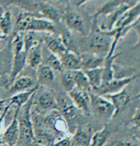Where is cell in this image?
I'll return each instance as SVG.
<instances>
[{
  "instance_id": "6da1fadb",
  "label": "cell",
  "mask_w": 140,
  "mask_h": 146,
  "mask_svg": "<svg viewBox=\"0 0 140 146\" xmlns=\"http://www.w3.org/2000/svg\"><path fill=\"white\" fill-rule=\"evenodd\" d=\"M35 94L31 96L30 100L19 110L17 119L19 122V138L17 146H32L35 142L31 112Z\"/></svg>"
},
{
  "instance_id": "7a4b0ae2",
  "label": "cell",
  "mask_w": 140,
  "mask_h": 146,
  "mask_svg": "<svg viewBox=\"0 0 140 146\" xmlns=\"http://www.w3.org/2000/svg\"><path fill=\"white\" fill-rule=\"evenodd\" d=\"M115 34V29L102 30L98 25L97 19H92V28L87 36V43L91 49L97 52H105L107 55Z\"/></svg>"
},
{
  "instance_id": "3957f363",
  "label": "cell",
  "mask_w": 140,
  "mask_h": 146,
  "mask_svg": "<svg viewBox=\"0 0 140 146\" xmlns=\"http://www.w3.org/2000/svg\"><path fill=\"white\" fill-rule=\"evenodd\" d=\"M13 44L14 56L9 79L10 84H12L15 81L17 76L23 70L26 64V59H27V53L24 47L23 36L21 33H16Z\"/></svg>"
},
{
  "instance_id": "277c9868",
  "label": "cell",
  "mask_w": 140,
  "mask_h": 146,
  "mask_svg": "<svg viewBox=\"0 0 140 146\" xmlns=\"http://www.w3.org/2000/svg\"><path fill=\"white\" fill-rule=\"evenodd\" d=\"M57 110L66 121L69 132L73 134L77 127V109L75 107L69 95H59V98H57Z\"/></svg>"
},
{
  "instance_id": "5b68a950",
  "label": "cell",
  "mask_w": 140,
  "mask_h": 146,
  "mask_svg": "<svg viewBox=\"0 0 140 146\" xmlns=\"http://www.w3.org/2000/svg\"><path fill=\"white\" fill-rule=\"evenodd\" d=\"M43 122L47 128L59 139L65 137L69 132L66 121L58 110H53L49 112L46 116L43 117Z\"/></svg>"
},
{
  "instance_id": "8992f818",
  "label": "cell",
  "mask_w": 140,
  "mask_h": 146,
  "mask_svg": "<svg viewBox=\"0 0 140 146\" xmlns=\"http://www.w3.org/2000/svg\"><path fill=\"white\" fill-rule=\"evenodd\" d=\"M90 96L91 110L98 116L105 119H109L114 117L115 109L109 100L94 93L90 94Z\"/></svg>"
},
{
  "instance_id": "52a82bcc",
  "label": "cell",
  "mask_w": 140,
  "mask_h": 146,
  "mask_svg": "<svg viewBox=\"0 0 140 146\" xmlns=\"http://www.w3.org/2000/svg\"><path fill=\"white\" fill-rule=\"evenodd\" d=\"M136 78H137V74L122 79H113L109 82L103 83L99 89L94 91L93 93L101 96L118 93Z\"/></svg>"
},
{
  "instance_id": "ba28073f",
  "label": "cell",
  "mask_w": 140,
  "mask_h": 146,
  "mask_svg": "<svg viewBox=\"0 0 140 146\" xmlns=\"http://www.w3.org/2000/svg\"><path fill=\"white\" fill-rule=\"evenodd\" d=\"M68 95L73 101L77 110H79L85 116H90L92 113L91 110V100L90 93L82 91L75 88Z\"/></svg>"
},
{
  "instance_id": "9c48e42d",
  "label": "cell",
  "mask_w": 140,
  "mask_h": 146,
  "mask_svg": "<svg viewBox=\"0 0 140 146\" xmlns=\"http://www.w3.org/2000/svg\"><path fill=\"white\" fill-rule=\"evenodd\" d=\"M137 1H124V2L120 6L115 9L113 13L107 16V21L103 23L102 25H100V29L102 30H111L115 28L116 23L120 20L122 15L127 11L129 8L133 6L137 3Z\"/></svg>"
},
{
  "instance_id": "30bf717a",
  "label": "cell",
  "mask_w": 140,
  "mask_h": 146,
  "mask_svg": "<svg viewBox=\"0 0 140 146\" xmlns=\"http://www.w3.org/2000/svg\"><path fill=\"white\" fill-rule=\"evenodd\" d=\"M34 104H36V112H50L53 110H57V98L51 91H45L38 96L36 100L34 97Z\"/></svg>"
},
{
  "instance_id": "8fae6325",
  "label": "cell",
  "mask_w": 140,
  "mask_h": 146,
  "mask_svg": "<svg viewBox=\"0 0 140 146\" xmlns=\"http://www.w3.org/2000/svg\"><path fill=\"white\" fill-rule=\"evenodd\" d=\"M62 20L70 30L83 34L85 32L84 21L81 15L75 10H67L62 15Z\"/></svg>"
},
{
  "instance_id": "7c38bea8",
  "label": "cell",
  "mask_w": 140,
  "mask_h": 146,
  "mask_svg": "<svg viewBox=\"0 0 140 146\" xmlns=\"http://www.w3.org/2000/svg\"><path fill=\"white\" fill-rule=\"evenodd\" d=\"M19 108L16 109L15 115L10 124L5 130L3 135L2 141L8 146H17L19 138V122L17 119Z\"/></svg>"
},
{
  "instance_id": "4fadbf2b",
  "label": "cell",
  "mask_w": 140,
  "mask_h": 146,
  "mask_svg": "<svg viewBox=\"0 0 140 146\" xmlns=\"http://www.w3.org/2000/svg\"><path fill=\"white\" fill-rule=\"evenodd\" d=\"M27 32H43L48 34H55V24L43 18L40 14H38L31 19L28 26Z\"/></svg>"
},
{
  "instance_id": "5bb4252c",
  "label": "cell",
  "mask_w": 140,
  "mask_h": 146,
  "mask_svg": "<svg viewBox=\"0 0 140 146\" xmlns=\"http://www.w3.org/2000/svg\"><path fill=\"white\" fill-rule=\"evenodd\" d=\"M37 10L42 17L47 19L53 24L58 23L62 20V14L59 10L49 3H37Z\"/></svg>"
},
{
  "instance_id": "9a60e30c",
  "label": "cell",
  "mask_w": 140,
  "mask_h": 146,
  "mask_svg": "<svg viewBox=\"0 0 140 146\" xmlns=\"http://www.w3.org/2000/svg\"><path fill=\"white\" fill-rule=\"evenodd\" d=\"M42 42L46 45L49 51L58 57L67 51V48L63 44L60 36H56L55 34H48L44 36Z\"/></svg>"
},
{
  "instance_id": "2e32d148",
  "label": "cell",
  "mask_w": 140,
  "mask_h": 146,
  "mask_svg": "<svg viewBox=\"0 0 140 146\" xmlns=\"http://www.w3.org/2000/svg\"><path fill=\"white\" fill-rule=\"evenodd\" d=\"M93 133L91 128H83L77 126L73 136L71 137V146H89Z\"/></svg>"
},
{
  "instance_id": "e0dca14e",
  "label": "cell",
  "mask_w": 140,
  "mask_h": 146,
  "mask_svg": "<svg viewBox=\"0 0 140 146\" xmlns=\"http://www.w3.org/2000/svg\"><path fill=\"white\" fill-rule=\"evenodd\" d=\"M140 17V1L129 8L118 21L115 28L123 29L133 25Z\"/></svg>"
},
{
  "instance_id": "ac0fdd59",
  "label": "cell",
  "mask_w": 140,
  "mask_h": 146,
  "mask_svg": "<svg viewBox=\"0 0 140 146\" xmlns=\"http://www.w3.org/2000/svg\"><path fill=\"white\" fill-rule=\"evenodd\" d=\"M59 58L64 70H81V55L67 50Z\"/></svg>"
},
{
  "instance_id": "d6986e66",
  "label": "cell",
  "mask_w": 140,
  "mask_h": 146,
  "mask_svg": "<svg viewBox=\"0 0 140 146\" xmlns=\"http://www.w3.org/2000/svg\"><path fill=\"white\" fill-rule=\"evenodd\" d=\"M43 61V48L42 42L34 45L27 52L26 63L33 70H37L42 65Z\"/></svg>"
},
{
  "instance_id": "ffe728a7",
  "label": "cell",
  "mask_w": 140,
  "mask_h": 146,
  "mask_svg": "<svg viewBox=\"0 0 140 146\" xmlns=\"http://www.w3.org/2000/svg\"><path fill=\"white\" fill-rule=\"evenodd\" d=\"M104 96L110 100V102H111L113 107H114V117L124 110V109L128 105V103L130 102L131 99V96L129 95V94L127 93L125 89L122 90L118 93L106 95Z\"/></svg>"
},
{
  "instance_id": "44dd1931",
  "label": "cell",
  "mask_w": 140,
  "mask_h": 146,
  "mask_svg": "<svg viewBox=\"0 0 140 146\" xmlns=\"http://www.w3.org/2000/svg\"><path fill=\"white\" fill-rule=\"evenodd\" d=\"M37 85H35V81L32 78L28 76H23L15 79L9 88V94L12 95L17 94L30 90Z\"/></svg>"
},
{
  "instance_id": "7402d4cb",
  "label": "cell",
  "mask_w": 140,
  "mask_h": 146,
  "mask_svg": "<svg viewBox=\"0 0 140 146\" xmlns=\"http://www.w3.org/2000/svg\"><path fill=\"white\" fill-rule=\"evenodd\" d=\"M39 86H36L30 90H28L27 91L20 92L17 94L13 95L8 99L9 101V105L12 106L15 105L17 106V108L21 109L24 105H25L27 102L30 100L33 95L38 91L39 89Z\"/></svg>"
},
{
  "instance_id": "603a6c76",
  "label": "cell",
  "mask_w": 140,
  "mask_h": 146,
  "mask_svg": "<svg viewBox=\"0 0 140 146\" xmlns=\"http://www.w3.org/2000/svg\"><path fill=\"white\" fill-rule=\"evenodd\" d=\"M81 70H87L103 67L105 57L95 54H85L81 55Z\"/></svg>"
},
{
  "instance_id": "cb8c5ba5",
  "label": "cell",
  "mask_w": 140,
  "mask_h": 146,
  "mask_svg": "<svg viewBox=\"0 0 140 146\" xmlns=\"http://www.w3.org/2000/svg\"><path fill=\"white\" fill-rule=\"evenodd\" d=\"M83 71L88 79L92 91L99 89L103 83V67Z\"/></svg>"
},
{
  "instance_id": "d4e9b609",
  "label": "cell",
  "mask_w": 140,
  "mask_h": 146,
  "mask_svg": "<svg viewBox=\"0 0 140 146\" xmlns=\"http://www.w3.org/2000/svg\"><path fill=\"white\" fill-rule=\"evenodd\" d=\"M122 53L114 54L110 57H105L104 64L103 66V83L109 82L114 79V70H113V62Z\"/></svg>"
},
{
  "instance_id": "484cf974",
  "label": "cell",
  "mask_w": 140,
  "mask_h": 146,
  "mask_svg": "<svg viewBox=\"0 0 140 146\" xmlns=\"http://www.w3.org/2000/svg\"><path fill=\"white\" fill-rule=\"evenodd\" d=\"M54 70L46 65H41L37 70V83L38 86L49 84L55 79Z\"/></svg>"
},
{
  "instance_id": "4316f807",
  "label": "cell",
  "mask_w": 140,
  "mask_h": 146,
  "mask_svg": "<svg viewBox=\"0 0 140 146\" xmlns=\"http://www.w3.org/2000/svg\"><path fill=\"white\" fill-rule=\"evenodd\" d=\"M73 75H74L75 88L82 91L89 92V93L92 91V88H91L88 79L83 70H73Z\"/></svg>"
},
{
  "instance_id": "83f0119b",
  "label": "cell",
  "mask_w": 140,
  "mask_h": 146,
  "mask_svg": "<svg viewBox=\"0 0 140 146\" xmlns=\"http://www.w3.org/2000/svg\"><path fill=\"white\" fill-rule=\"evenodd\" d=\"M38 14L31 13V12H25L20 13L17 17L16 21V29L17 32H27L28 26L30 23L31 19Z\"/></svg>"
},
{
  "instance_id": "f1b7e54d",
  "label": "cell",
  "mask_w": 140,
  "mask_h": 146,
  "mask_svg": "<svg viewBox=\"0 0 140 146\" xmlns=\"http://www.w3.org/2000/svg\"><path fill=\"white\" fill-rule=\"evenodd\" d=\"M111 135V130L107 126H105L97 133H94L89 146H104Z\"/></svg>"
},
{
  "instance_id": "f546056e",
  "label": "cell",
  "mask_w": 140,
  "mask_h": 146,
  "mask_svg": "<svg viewBox=\"0 0 140 146\" xmlns=\"http://www.w3.org/2000/svg\"><path fill=\"white\" fill-rule=\"evenodd\" d=\"M124 1H109L105 3L103 6L99 8L96 13L93 15V18L98 19V18L101 16V15H109L111 13H113L114 10L116 9L118 7H119Z\"/></svg>"
},
{
  "instance_id": "4dcf8cb0",
  "label": "cell",
  "mask_w": 140,
  "mask_h": 146,
  "mask_svg": "<svg viewBox=\"0 0 140 146\" xmlns=\"http://www.w3.org/2000/svg\"><path fill=\"white\" fill-rule=\"evenodd\" d=\"M61 83L66 93H69L75 88L73 70H64L62 72Z\"/></svg>"
},
{
  "instance_id": "1f68e13d",
  "label": "cell",
  "mask_w": 140,
  "mask_h": 146,
  "mask_svg": "<svg viewBox=\"0 0 140 146\" xmlns=\"http://www.w3.org/2000/svg\"><path fill=\"white\" fill-rule=\"evenodd\" d=\"M13 29L11 14L9 11H6L0 18V31L2 35L6 36L10 34Z\"/></svg>"
},
{
  "instance_id": "d6a6232c",
  "label": "cell",
  "mask_w": 140,
  "mask_h": 146,
  "mask_svg": "<svg viewBox=\"0 0 140 146\" xmlns=\"http://www.w3.org/2000/svg\"><path fill=\"white\" fill-rule=\"evenodd\" d=\"M44 65H46L51 68L53 70L58 71L60 72H63L64 71V69L62 66V64L61 63V61L59 57L57 55L51 53V52L49 53L48 55H46L45 63Z\"/></svg>"
},
{
  "instance_id": "836d02e7",
  "label": "cell",
  "mask_w": 140,
  "mask_h": 146,
  "mask_svg": "<svg viewBox=\"0 0 140 146\" xmlns=\"http://www.w3.org/2000/svg\"><path fill=\"white\" fill-rule=\"evenodd\" d=\"M133 29H135V31L137 32V42L132 47V50H139L140 51V17L137 19V21L135 23Z\"/></svg>"
},
{
  "instance_id": "e575fe53",
  "label": "cell",
  "mask_w": 140,
  "mask_h": 146,
  "mask_svg": "<svg viewBox=\"0 0 140 146\" xmlns=\"http://www.w3.org/2000/svg\"><path fill=\"white\" fill-rule=\"evenodd\" d=\"M131 123L136 128H140V109H137L133 115Z\"/></svg>"
},
{
  "instance_id": "d590c367",
  "label": "cell",
  "mask_w": 140,
  "mask_h": 146,
  "mask_svg": "<svg viewBox=\"0 0 140 146\" xmlns=\"http://www.w3.org/2000/svg\"><path fill=\"white\" fill-rule=\"evenodd\" d=\"M53 146H71V137H65L59 139L58 141L53 143Z\"/></svg>"
},
{
  "instance_id": "8d00e7d4",
  "label": "cell",
  "mask_w": 140,
  "mask_h": 146,
  "mask_svg": "<svg viewBox=\"0 0 140 146\" xmlns=\"http://www.w3.org/2000/svg\"><path fill=\"white\" fill-rule=\"evenodd\" d=\"M114 146H137V144L134 141L128 139L120 140L115 144Z\"/></svg>"
},
{
  "instance_id": "74e56055",
  "label": "cell",
  "mask_w": 140,
  "mask_h": 146,
  "mask_svg": "<svg viewBox=\"0 0 140 146\" xmlns=\"http://www.w3.org/2000/svg\"><path fill=\"white\" fill-rule=\"evenodd\" d=\"M10 107H11V106H10L9 105H8V106H6V107H5V108H4V109H3L2 113H1V115H0V131H1V128H2L3 119H4L5 116H6L7 112L8 111V109H10Z\"/></svg>"
},
{
  "instance_id": "f35d334b",
  "label": "cell",
  "mask_w": 140,
  "mask_h": 146,
  "mask_svg": "<svg viewBox=\"0 0 140 146\" xmlns=\"http://www.w3.org/2000/svg\"><path fill=\"white\" fill-rule=\"evenodd\" d=\"M7 101V100H2V99L0 98V111H3L4 109V104L5 102Z\"/></svg>"
},
{
  "instance_id": "ab89813d",
  "label": "cell",
  "mask_w": 140,
  "mask_h": 146,
  "mask_svg": "<svg viewBox=\"0 0 140 146\" xmlns=\"http://www.w3.org/2000/svg\"><path fill=\"white\" fill-rule=\"evenodd\" d=\"M5 12H6V11L4 10V8H3V7L1 6V5H0V18H1V17L3 16V15L4 14Z\"/></svg>"
},
{
  "instance_id": "60d3db41",
  "label": "cell",
  "mask_w": 140,
  "mask_h": 146,
  "mask_svg": "<svg viewBox=\"0 0 140 146\" xmlns=\"http://www.w3.org/2000/svg\"><path fill=\"white\" fill-rule=\"evenodd\" d=\"M32 146H45V145H41V144H38V143H36V142H34Z\"/></svg>"
},
{
  "instance_id": "b9f144b4",
  "label": "cell",
  "mask_w": 140,
  "mask_h": 146,
  "mask_svg": "<svg viewBox=\"0 0 140 146\" xmlns=\"http://www.w3.org/2000/svg\"><path fill=\"white\" fill-rule=\"evenodd\" d=\"M134 98H140V93L138 94L137 96H135Z\"/></svg>"
},
{
  "instance_id": "7bdbcfd3",
  "label": "cell",
  "mask_w": 140,
  "mask_h": 146,
  "mask_svg": "<svg viewBox=\"0 0 140 146\" xmlns=\"http://www.w3.org/2000/svg\"><path fill=\"white\" fill-rule=\"evenodd\" d=\"M3 37H5V36H3V35H0V40H1V39H2V38H3Z\"/></svg>"
},
{
  "instance_id": "ee69618b",
  "label": "cell",
  "mask_w": 140,
  "mask_h": 146,
  "mask_svg": "<svg viewBox=\"0 0 140 146\" xmlns=\"http://www.w3.org/2000/svg\"><path fill=\"white\" fill-rule=\"evenodd\" d=\"M137 77H139L140 78V72L139 73H137Z\"/></svg>"
}]
</instances>
